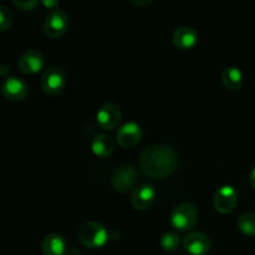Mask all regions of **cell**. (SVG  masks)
I'll return each mask as SVG.
<instances>
[{
	"mask_svg": "<svg viewBox=\"0 0 255 255\" xmlns=\"http://www.w3.org/2000/svg\"><path fill=\"white\" fill-rule=\"evenodd\" d=\"M139 168L152 178H164L177 171L179 157L173 148L166 144H152L139 154Z\"/></svg>",
	"mask_w": 255,
	"mask_h": 255,
	"instance_id": "obj_1",
	"label": "cell"
},
{
	"mask_svg": "<svg viewBox=\"0 0 255 255\" xmlns=\"http://www.w3.org/2000/svg\"><path fill=\"white\" fill-rule=\"evenodd\" d=\"M77 238L80 243L84 244L86 248L97 249L104 247L109 239V233L102 224L97 222H85L77 231Z\"/></svg>",
	"mask_w": 255,
	"mask_h": 255,
	"instance_id": "obj_2",
	"label": "cell"
},
{
	"mask_svg": "<svg viewBox=\"0 0 255 255\" xmlns=\"http://www.w3.org/2000/svg\"><path fill=\"white\" fill-rule=\"evenodd\" d=\"M198 221V209L192 203H181L172 209L169 222L174 229L187 232L193 228Z\"/></svg>",
	"mask_w": 255,
	"mask_h": 255,
	"instance_id": "obj_3",
	"label": "cell"
},
{
	"mask_svg": "<svg viewBox=\"0 0 255 255\" xmlns=\"http://www.w3.org/2000/svg\"><path fill=\"white\" fill-rule=\"evenodd\" d=\"M137 171L131 164H120L111 174L112 188L120 193H126L134 187L137 182Z\"/></svg>",
	"mask_w": 255,
	"mask_h": 255,
	"instance_id": "obj_4",
	"label": "cell"
},
{
	"mask_svg": "<svg viewBox=\"0 0 255 255\" xmlns=\"http://www.w3.org/2000/svg\"><path fill=\"white\" fill-rule=\"evenodd\" d=\"M70 20L64 10H50L44 20V31L50 39H59L66 34Z\"/></svg>",
	"mask_w": 255,
	"mask_h": 255,
	"instance_id": "obj_5",
	"label": "cell"
},
{
	"mask_svg": "<svg viewBox=\"0 0 255 255\" xmlns=\"http://www.w3.org/2000/svg\"><path fill=\"white\" fill-rule=\"evenodd\" d=\"M40 86L45 94L50 96H56L64 91L66 86V77L59 67H50L42 74L40 79Z\"/></svg>",
	"mask_w": 255,
	"mask_h": 255,
	"instance_id": "obj_6",
	"label": "cell"
},
{
	"mask_svg": "<svg viewBox=\"0 0 255 255\" xmlns=\"http://www.w3.org/2000/svg\"><path fill=\"white\" fill-rule=\"evenodd\" d=\"M184 251L191 255H206L211 251L212 242L207 234L202 232H189L182 241Z\"/></svg>",
	"mask_w": 255,
	"mask_h": 255,
	"instance_id": "obj_7",
	"label": "cell"
},
{
	"mask_svg": "<svg viewBox=\"0 0 255 255\" xmlns=\"http://www.w3.org/2000/svg\"><path fill=\"white\" fill-rule=\"evenodd\" d=\"M238 202V192L232 186H223L217 189L213 198L214 208L217 212L228 214L234 211Z\"/></svg>",
	"mask_w": 255,
	"mask_h": 255,
	"instance_id": "obj_8",
	"label": "cell"
},
{
	"mask_svg": "<svg viewBox=\"0 0 255 255\" xmlns=\"http://www.w3.org/2000/svg\"><path fill=\"white\" fill-rule=\"evenodd\" d=\"M156 189L149 183H141L132 189L131 204L137 211H146L156 199Z\"/></svg>",
	"mask_w": 255,
	"mask_h": 255,
	"instance_id": "obj_9",
	"label": "cell"
},
{
	"mask_svg": "<svg viewBox=\"0 0 255 255\" xmlns=\"http://www.w3.org/2000/svg\"><path fill=\"white\" fill-rule=\"evenodd\" d=\"M142 138L141 126L136 122H127L122 125L116 133L117 143L125 149L136 147Z\"/></svg>",
	"mask_w": 255,
	"mask_h": 255,
	"instance_id": "obj_10",
	"label": "cell"
},
{
	"mask_svg": "<svg viewBox=\"0 0 255 255\" xmlns=\"http://www.w3.org/2000/svg\"><path fill=\"white\" fill-rule=\"evenodd\" d=\"M122 112L117 105L105 104L99 109L96 114V121L102 129L111 131L119 126L121 121Z\"/></svg>",
	"mask_w": 255,
	"mask_h": 255,
	"instance_id": "obj_11",
	"label": "cell"
},
{
	"mask_svg": "<svg viewBox=\"0 0 255 255\" xmlns=\"http://www.w3.org/2000/svg\"><path fill=\"white\" fill-rule=\"evenodd\" d=\"M44 55L36 49L26 50V51L20 55L19 60H17V67H19L22 74L26 75L37 74L44 67Z\"/></svg>",
	"mask_w": 255,
	"mask_h": 255,
	"instance_id": "obj_12",
	"label": "cell"
},
{
	"mask_svg": "<svg viewBox=\"0 0 255 255\" xmlns=\"http://www.w3.org/2000/svg\"><path fill=\"white\" fill-rule=\"evenodd\" d=\"M1 92L10 101L19 102L26 99L29 94V86L24 80L19 77H6L1 84Z\"/></svg>",
	"mask_w": 255,
	"mask_h": 255,
	"instance_id": "obj_13",
	"label": "cell"
},
{
	"mask_svg": "<svg viewBox=\"0 0 255 255\" xmlns=\"http://www.w3.org/2000/svg\"><path fill=\"white\" fill-rule=\"evenodd\" d=\"M172 41L177 49L191 50L198 42V32L191 26L177 27L172 35Z\"/></svg>",
	"mask_w": 255,
	"mask_h": 255,
	"instance_id": "obj_14",
	"label": "cell"
},
{
	"mask_svg": "<svg viewBox=\"0 0 255 255\" xmlns=\"http://www.w3.org/2000/svg\"><path fill=\"white\" fill-rule=\"evenodd\" d=\"M44 255H69V247L64 237L59 233H50L42 241Z\"/></svg>",
	"mask_w": 255,
	"mask_h": 255,
	"instance_id": "obj_15",
	"label": "cell"
},
{
	"mask_svg": "<svg viewBox=\"0 0 255 255\" xmlns=\"http://www.w3.org/2000/svg\"><path fill=\"white\" fill-rule=\"evenodd\" d=\"M91 149L100 158H107L115 152V141L106 133H100L91 141Z\"/></svg>",
	"mask_w": 255,
	"mask_h": 255,
	"instance_id": "obj_16",
	"label": "cell"
},
{
	"mask_svg": "<svg viewBox=\"0 0 255 255\" xmlns=\"http://www.w3.org/2000/svg\"><path fill=\"white\" fill-rule=\"evenodd\" d=\"M222 82L224 86L232 91H237L243 85V74L238 67L229 66L226 67L222 72Z\"/></svg>",
	"mask_w": 255,
	"mask_h": 255,
	"instance_id": "obj_17",
	"label": "cell"
},
{
	"mask_svg": "<svg viewBox=\"0 0 255 255\" xmlns=\"http://www.w3.org/2000/svg\"><path fill=\"white\" fill-rule=\"evenodd\" d=\"M162 249L166 252H174L178 249L181 241H179V237L176 232H166L163 236L161 237V241H159Z\"/></svg>",
	"mask_w": 255,
	"mask_h": 255,
	"instance_id": "obj_18",
	"label": "cell"
},
{
	"mask_svg": "<svg viewBox=\"0 0 255 255\" xmlns=\"http://www.w3.org/2000/svg\"><path fill=\"white\" fill-rule=\"evenodd\" d=\"M238 227L247 236H255V213H244L239 217Z\"/></svg>",
	"mask_w": 255,
	"mask_h": 255,
	"instance_id": "obj_19",
	"label": "cell"
},
{
	"mask_svg": "<svg viewBox=\"0 0 255 255\" xmlns=\"http://www.w3.org/2000/svg\"><path fill=\"white\" fill-rule=\"evenodd\" d=\"M12 24V14L9 7L1 5L0 6V29L1 31H6Z\"/></svg>",
	"mask_w": 255,
	"mask_h": 255,
	"instance_id": "obj_20",
	"label": "cell"
},
{
	"mask_svg": "<svg viewBox=\"0 0 255 255\" xmlns=\"http://www.w3.org/2000/svg\"><path fill=\"white\" fill-rule=\"evenodd\" d=\"M14 4L21 10H24V11H31V10H34L37 6L39 2L36 0H27V1H17V0H14Z\"/></svg>",
	"mask_w": 255,
	"mask_h": 255,
	"instance_id": "obj_21",
	"label": "cell"
},
{
	"mask_svg": "<svg viewBox=\"0 0 255 255\" xmlns=\"http://www.w3.org/2000/svg\"><path fill=\"white\" fill-rule=\"evenodd\" d=\"M132 4L134 5H138V6H149V5L153 4V1L151 0H132Z\"/></svg>",
	"mask_w": 255,
	"mask_h": 255,
	"instance_id": "obj_22",
	"label": "cell"
},
{
	"mask_svg": "<svg viewBox=\"0 0 255 255\" xmlns=\"http://www.w3.org/2000/svg\"><path fill=\"white\" fill-rule=\"evenodd\" d=\"M42 4H44L45 6L50 7V10H55L54 7L57 6L59 1H47V0H44V1H42Z\"/></svg>",
	"mask_w": 255,
	"mask_h": 255,
	"instance_id": "obj_23",
	"label": "cell"
},
{
	"mask_svg": "<svg viewBox=\"0 0 255 255\" xmlns=\"http://www.w3.org/2000/svg\"><path fill=\"white\" fill-rule=\"evenodd\" d=\"M249 182H251L252 187L255 189V167L252 169L251 173H249Z\"/></svg>",
	"mask_w": 255,
	"mask_h": 255,
	"instance_id": "obj_24",
	"label": "cell"
},
{
	"mask_svg": "<svg viewBox=\"0 0 255 255\" xmlns=\"http://www.w3.org/2000/svg\"><path fill=\"white\" fill-rule=\"evenodd\" d=\"M0 74H1V76H6L7 74V66L5 64H2L1 66H0Z\"/></svg>",
	"mask_w": 255,
	"mask_h": 255,
	"instance_id": "obj_25",
	"label": "cell"
}]
</instances>
